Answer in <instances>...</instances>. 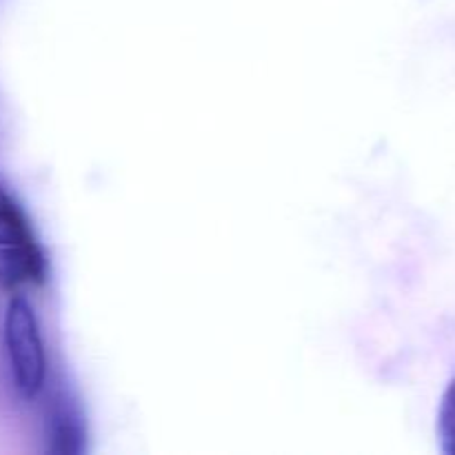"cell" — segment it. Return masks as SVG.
Segmentation results:
<instances>
[{
	"label": "cell",
	"instance_id": "6da1fadb",
	"mask_svg": "<svg viewBox=\"0 0 455 455\" xmlns=\"http://www.w3.org/2000/svg\"><path fill=\"white\" fill-rule=\"evenodd\" d=\"M47 280V253L12 191L0 180V287H38Z\"/></svg>",
	"mask_w": 455,
	"mask_h": 455
},
{
	"label": "cell",
	"instance_id": "7a4b0ae2",
	"mask_svg": "<svg viewBox=\"0 0 455 455\" xmlns=\"http://www.w3.org/2000/svg\"><path fill=\"white\" fill-rule=\"evenodd\" d=\"M4 347L18 394L34 400L47 382V354L34 309L22 296L9 300L4 314Z\"/></svg>",
	"mask_w": 455,
	"mask_h": 455
},
{
	"label": "cell",
	"instance_id": "3957f363",
	"mask_svg": "<svg viewBox=\"0 0 455 455\" xmlns=\"http://www.w3.org/2000/svg\"><path fill=\"white\" fill-rule=\"evenodd\" d=\"M47 451L58 455H80L87 451V425L76 395L65 385H58L44 416Z\"/></svg>",
	"mask_w": 455,
	"mask_h": 455
},
{
	"label": "cell",
	"instance_id": "277c9868",
	"mask_svg": "<svg viewBox=\"0 0 455 455\" xmlns=\"http://www.w3.org/2000/svg\"><path fill=\"white\" fill-rule=\"evenodd\" d=\"M438 443L444 455H455V378L444 389L438 409Z\"/></svg>",
	"mask_w": 455,
	"mask_h": 455
}]
</instances>
